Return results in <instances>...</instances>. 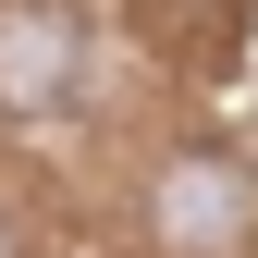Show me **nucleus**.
Listing matches in <instances>:
<instances>
[{"mask_svg":"<svg viewBox=\"0 0 258 258\" xmlns=\"http://www.w3.org/2000/svg\"><path fill=\"white\" fill-rule=\"evenodd\" d=\"M148 246L160 258H246L258 246V160H234V148H172L148 172Z\"/></svg>","mask_w":258,"mask_h":258,"instance_id":"f257e3e1","label":"nucleus"},{"mask_svg":"<svg viewBox=\"0 0 258 258\" xmlns=\"http://www.w3.org/2000/svg\"><path fill=\"white\" fill-rule=\"evenodd\" d=\"M0 258H25V221H13V209H0Z\"/></svg>","mask_w":258,"mask_h":258,"instance_id":"7ed1b4c3","label":"nucleus"},{"mask_svg":"<svg viewBox=\"0 0 258 258\" xmlns=\"http://www.w3.org/2000/svg\"><path fill=\"white\" fill-rule=\"evenodd\" d=\"M86 86V13L74 0H0V123H37Z\"/></svg>","mask_w":258,"mask_h":258,"instance_id":"f03ea898","label":"nucleus"}]
</instances>
